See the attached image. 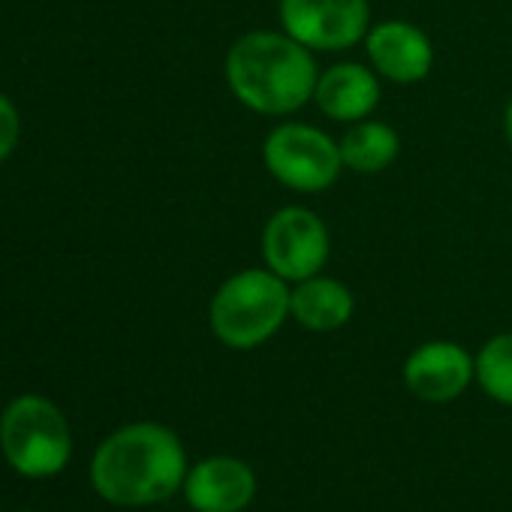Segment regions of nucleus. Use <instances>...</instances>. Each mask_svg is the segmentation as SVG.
<instances>
[{
  "instance_id": "nucleus-1",
  "label": "nucleus",
  "mask_w": 512,
  "mask_h": 512,
  "mask_svg": "<svg viewBox=\"0 0 512 512\" xmlns=\"http://www.w3.org/2000/svg\"><path fill=\"white\" fill-rule=\"evenodd\" d=\"M232 97L266 118H287L314 100L320 67L308 46L287 31H247L223 61Z\"/></svg>"
},
{
  "instance_id": "nucleus-2",
  "label": "nucleus",
  "mask_w": 512,
  "mask_h": 512,
  "mask_svg": "<svg viewBox=\"0 0 512 512\" xmlns=\"http://www.w3.org/2000/svg\"><path fill=\"white\" fill-rule=\"evenodd\" d=\"M187 455L175 431L133 422L109 434L91 458L94 491L115 506H154L184 488Z\"/></svg>"
},
{
  "instance_id": "nucleus-3",
  "label": "nucleus",
  "mask_w": 512,
  "mask_h": 512,
  "mask_svg": "<svg viewBox=\"0 0 512 512\" xmlns=\"http://www.w3.org/2000/svg\"><path fill=\"white\" fill-rule=\"evenodd\" d=\"M290 296V284L272 269H241L208 302L211 335L229 350L263 347L290 320Z\"/></svg>"
},
{
  "instance_id": "nucleus-4",
  "label": "nucleus",
  "mask_w": 512,
  "mask_h": 512,
  "mask_svg": "<svg viewBox=\"0 0 512 512\" xmlns=\"http://www.w3.org/2000/svg\"><path fill=\"white\" fill-rule=\"evenodd\" d=\"M0 449L28 479H46L67 467L73 437L64 413L40 395H19L0 416Z\"/></svg>"
},
{
  "instance_id": "nucleus-5",
  "label": "nucleus",
  "mask_w": 512,
  "mask_h": 512,
  "mask_svg": "<svg viewBox=\"0 0 512 512\" xmlns=\"http://www.w3.org/2000/svg\"><path fill=\"white\" fill-rule=\"evenodd\" d=\"M263 166L287 190L323 193L341 178L344 160L338 139H332L326 130L287 121L269 130L263 142Z\"/></svg>"
},
{
  "instance_id": "nucleus-6",
  "label": "nucleus",
  "mask_w": 512,
  "mask_h": 512,
  "mask_svg": "<svg viewBox=\"0 0 512 512\" xmlns=\"http://www.w3.org/2000/svg\"><path fill=\"white\" fill-rule=\"evenodd\" d=\"M260 253L266 269H272L287 284H299L326 269L332 235L317 211L305 205H284L266 220Z\"/></svg>"
},
{
  "instance_id": "nucleus-7",
  "label": "nucleus",
  "mask_w": 512,
  "mask_h": 512,
  "mask_svg": "<svg viewBox=\"0 0 512 512\" xmlns=\"http://www.w3.org/2000/svg\"><path fill=\"white\" fill-rule=\"evenodd\" d=\"M281 31L311 52H344L371 31L368 0H281Z\"/></svg>"
},
{
  "instance_id": "nucleus-8",
  "label": "nucleus",
  "mask_w": 512,
  "mask_h": 512,
  "mask_svg": "<svg viewBox=\"0 0 512 512\" xmlns=\"http://www.w3.org/2000/svg\"><path fill=\"white\" fill-rule=\"evenodd\" d=\"M365 55L371 70L392 85H419L434 70V43L431 37L404 19H389L371 25L365 34Z\"/></svg>"
},
{
  "instance_id": "nucleus-9",
  "label": "nucleus",
  "mask_w": 512,
  "mask_h": 512,
  "mask_svg": "<svg viewBox=\"0 0 512 512\" xmlns=\"http://www.w3.org/2000/svg\"><path fill=\"white\" fill-rule=\"evenodd\" d=\"M401 377L413 398L449 404L476 380V356L455 341H425L404 359Z\"/></svg>"
},
{
  "instance_id": "nucleus-10",
  "label": "nucleus",
  "mask_w": 512,
  "mask_h": 512,
  "mask_svg": "<svg viewBox=\"0 0 512 512\" xmlns=\"http://www.w3.org/2000/svg\"><path fill=\"white\" fill-rule=\"evenodd\" d=\"M184 497L196 512H241L256 497V476L241 458L211 455L187 470Z\"/></svg>"
},
{
  "instance_id": "nucleus-11",
  "label": "nucleus",
  "mask_w": 512,
  "mask_h": 512,
  "mask_svg": "<svg viewBox=\"0 0 512 512\" xmlns=\"http://www.w3.org/2000/svg\"><path fill=\"white\" fill-rule=\"evenodd\" d=\"M383 97L380 76L371 70V64L359 61H341L320 73L314 103L317 109L338 124H356L377 112Z\"/></svg>"
},
{
  "instance_id": "nucleus-12",
  "label": "nucleus",
  "mask_w": 512,
  "mask_h": 512,
  "mask_svg": "<svg viewBox=\"0 0 512 512\" xmlns=\"http://www.w3.org/2000/svg\"><path fill=\"white\" fill-rule=\"evenodd\" d=\"M356 299L347 284L329 275H314L293 284L290 317L308 332H338L353 320Z\"/></svg>"
},
{
  "instance_id": "nucleus-13",
  "label": "nucleus",
  "mask_w": 512,
  "mask_h": 512,
  "mask_svg": "<svg viewBox=\"0 0 512 512\" xmlns=\"http://www.w3.org/2000/svg\"><path fill=\"white\" fill-rule=\"evenodd\" d=\"M344 169L356 175H380L386 172L398 154H401V136L392 124L365 118L347 127V133L338 139Z\"/></svg>"
},
{
  "instance_id": "nucleus-14",
  "label": "nucleus",
  "mask_w": 512,
  "mask_h": 512,
  "mask_svg": "<svg viewBox=\"0 0 512 512\" xmlns=\"http://www.w3.org/2000/svg\"><path fill=\"white\" fill-rule=\"evenodd\" d=\"M476 383L497 404L512 407V332H500L476 353Z\"/></svg>"
},
{
  "instance_id": "nucleus-15",
  "label": "nucleus",
  "mask_w": 512,
  "mask_h": 512,
  "mask_svg": "<svg viewBox=\"0 0 512 512\" xmlns=\"http://www.w3.org/2000/svg\"><path fill=\"white\" fill-rule=\"evenodd\" d=\"M19 133H22L19 112H16V106H13L10 97L0 94V163H4V160L16 151Z\"/></svg>"
},
{
  "instance_id": "nucleus-16",
  "label": "nucleus",
  "mask_w": 512,
  "mask_h": 512,
  "mask_svg": "<svg viewBox=\"0 0 512 512\" xmlns=\"http://www.w3.org/2000/svg\"><path fill=\"white\" fill-rule=\"evenodd\" d=\"M503 130H506V139H509V145H512V97H509V103H506V115H503Z\"/></svg>"
}]
</instances>
